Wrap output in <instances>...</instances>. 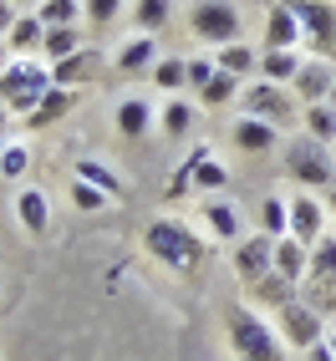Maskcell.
I'll use <instances>...</instances> for the list:
<instances>
[{"label":"cell","mask_w":336,"mask_h":361,"mask_svg":"<svg viewBox=\"0 0 336 361\" xmlns=\"http://www.w3.org/2000/svg\"><path fill=\"white\" fill-rule=\"evenodd\" d=\"M260 229H265L270 239H285V234H291V204L270 194L265 204H260Z\"/></svg>","instance_id":"cell-27"},{"label":"cell","mask_w":336,"mask_h":361,"mask_svg":"<svg viewBox=\"0 0 336 361\" xmlns=\"http://www.w3.org/2000/svg\"><path fill=\"white\" fill-rule=\"evenodd\" d=\"M270 264H275V239L270 234H260V239H250V245L234 250V275L245 285H260L270 275Z\"/></svg>","instance_id":"cell-9"},{"label":"cell","mask_w":336,"mask_h":361,"mask_svg":"<svg viewBox=\"0 0 336 361\" xmlns=\"http://www.w3.org/2000/svg\"><path fill=\"white\" fill-rule=\"evenodd\" d=\"M71 199H77V209H87V214H102L107 204H112V194H102V188H92V183H71Z\"/></svg>","instance_id":"cell-35"},{"label":"cell","mask_w":336,"mask_h":361,"mask_svg":"<svg viewBox=\"0 0 336 361\" xmlns=\"http://www.w3.org/2000/svg\"><path fill=\"white\" fill-rule=\"evenodd\" d=\"M245 117H260L270 128H291L296 123V92L280 82H255L245 87Z\"/></svg>","instance_id":"cell-4"},{"label":"cell","mask_w":336,"mask_h":361,"mask_svg":"<svg viewBox=\"0 0 336 361\" xmlns=\"http://www.w3.org/2000/svg\"><path fill=\"white\" fill-rule=\"evenodd\" d=\"M214 66L229 71V77H250V71H260V51H250L245 41H229V46L214 51Z\"/></svg>","instance_id":"cell-18"},{"label":"cell","mask_w":336,"mask_h":361,"mask_svg":"<svg viewBox=\"0 0 336 361\" xmlns=\"http://www.w3.org/2000/svg\"><path fill=\"white\" fill-rule=\"evenodd\" d=\"M16 219H20V229L36 234V239L52 229V209H46V194H41V188H20V194H16Z\"/></svg>","instance_id":"cell-12"},{"label":"cell","mask_w":336,"mask_h":361,"mask_svg":"<svg viewBox=\"0 0 336 361\" xmlns=\"http://www.w3.org/2000/svg\"><path fill=\"white\" fill-rule=\"evenodd\" d=\"M306 361H336V351L321 341V346H311V351H306Z\"/></svg>","instance_id":"cell-40"},{"label":"cell","mask_w":336,"mask_h":361,"mask_svg":"<svg viewBox=\"0 0 336 361\" xmlns=\"http://www.w3.org/2000/svg\"><path fill=\"white\" fill-rule=\"evenodd\" d=\"M16 0H0V36H11V26H16Z\"/></svg>","instance_id":"cell-39"},{"label":"cell","mask_w":336,"mask_h":361,"mask_svg":"<svg viewBox=\"0 0 336 361\" xmlns=\"http://www.w3.org/2000/svg\"><path fill=\"white\" fill-rule=\"evenodd\" d=\"M285 163H291V173H296L301 183H311V188H336V158H331L326 142L301 137V142H291Z\"/></svg>","instance_id":"cell-6"},{"label":"cell","mask_w":336,"mask_h":361,"mask_svg":"<svg viewBox=\"0 0 336 361\" xmlns=\"http://www.w3.org/2000/svg\"><path fill=\"white\" fill-rule=\"evenodd\" d=\"M204 219H209V229L220 234V239H234V234H239L234 209H229V204H220V199H209V204H204Z\"/></svg>","instance_id":"cell-31"},{"label":"cell","mask_w":336,"mask_h":361,"mask_svg":"<svg viewBox=\"0 0 336 361\" xmlns=\"http://www.w3.org/2000/svg\"><path fill=\"white\" fill-rule=\"evenodd\" d=\"M234 92H239V77H229V71H214L209 87L199 92V102H204V107H224V102L234 97Z\"/></svg>","instance_id":"cell-30"},{"label":"cell","mask_w":336,"mask_h":361,"mask_svg":"<svg viewBox=\"0 0 336 361\" xmlns=\"http://www.w3.org/2000/svg\"><path fill=\"white\" fill-rule=\"evenodd\" d=\"M188 26H194L199 41H209L214 51H220V46L239 41V11L229 0H199V6L188 11Z\"/></svg>","instance_id":"cell-5"},{"label":"cell","mask_w":336,"mask_h":361,"mask_svg":"<svg viewBox=\"0 0 336 361\" xmlns=\"http://www.w3.org/2000/svg\"><path fill=\"white\" fill-rule=\"evenodd\" d=\"M41 51H46V61H66V56H77L82 51V31L77 26H56V31H46V41H41Z\"/></svg>","instance_id":"cell-24"},{"label":"cell","mask_w":336,"mask_h":361,"mask_svg":"<svg viewBox=\"0 0 336 361\" xmlns=\"http://www.w3.org/2000/svg\"><path fill=\"white\" fill-rule=\"evenodd\" d=\"M306 137H316V142H326V148H336V107L331 102H316V107H306Z\"/></svg>","instance_id":"cell-23"},{"label":"cell","mask_w":336,"mask_h":361,"mask_svg":"<svg viewBox=\"0 0 336 361\" xmlns=\"http://www.w3.org/2000/svg\"><path fill=\"white\" fill-rule=\"evenodd\" d=\"M326 346H331V351H336V331H331V336H326Z\"/></svg>","instance_id":"cell-41"},{"label":"cell","mask_w":336,"mask_h":361,"mask_svg":"<svg viewBox=\"0 0 336 361\" xmlns=\"http://www.w3.org/2000/svg\"><path fill=\"white\" fill-rule=\"evenodd\" d=\"M188 158H194V188H204V194H209V188H224V183H229L224 163H214V153H209V148H194Z\"/></svg>","instance_id":"cell-25"},{"label":"cell","mask_w":336,"mask_h":361,"mask_svg":"<svg viewBox=\"0 0 336 361\" xmlns=\"http://www.w3.org/2000/svg\"><path fill=\"white\" fill-rule=\"evenodd\" d=\"M148 128H153V107L143 102V97L117 102V133H123V137H143Z\"/></svg>","instance_id":"cell-20"},{"label":"cell","mask_w":336,"mask_h":361,"mask_svg":"<svg viewBox=\"0 0 336 361\" xmlns=\"http://www.w3.org/2000/svg\"><path fill=\"white\" fill-rule=\"evenodd\" d=\"M6 41L16 46L20 56H26V51H36V46L46 41V26H41V16H20L16 26H11V36H6Z\"/></svg>","instance_id":"cell-28"},{"label":"cell","mask_w":336,"mask_h":361,"mask_svg":"<svg viewBox=\"0 0 336 361\" xmlns=\"http://www.w3.org/2000/svg\"><path fill=\"white\" fill-rule=\"evenodd\" d=\"M214 71H220V66H214V56H209V61H188V87H194V92H204Z\"/></svg>","instance_id":"cell-38"},{"label":"cell","mask_w":336,"mask_h":361,"mask_svg":"<svg viewBox=\"0 0 336 361\" xmlns=\"http://www.w3.org/2000/svg\"><path fill=\"white\" fill-rule=\"evenodd\" d=\"M291 87H296V97H306L311 107H316V102H326V92H336V77H331V66L306 61V66H301V77H296Z\"/></svg>","instance_id":"cell-14"},{"label":"cell","mask_w":336,"mask_h":361,"mask_svg":"<svg viewBox=\"0 0 336 361\" xmlns=\"http://www.w3.org/2000/svg\"><path fill=\"white\" fill-rule=\"evenodd\" d=\"M143 239H148L153 259H163L168 270H179V275H194L204 264V239H194V229L179 224V219H153L143 229Z\"/></svg>","instance_id":"cell-1"},{"label":"cell","mask_w":336,"mask_h":361,"mask_svg":"<svg viewBox=\"0 0 336 361\" xmlns=\"http://www.w3.org/2000/svg\"><path fill=\"white\" fill-rule=\"evenodd\" d=\"M224 321H229V346H234L239 361H285L280 336H275L265 321H260L250 305H229Z\"/></svg>","instance_id":"cell-2"},{"label":"cell","mask_w":336,"mask_h":361,"mask_svg":"<svg viewBox=\"0 0 336 361\" xmlns=\"http://www.w3.org/2000/svg\"><path fill=\"white\" fill-rule=\"evenodd\" d=\"M153 82H158L163 92H179V87H188V61H174V56H168V61H158V66H153Z\"/></svg>","instance_id":"cell-33"},{"label":"cell","mask_w":336,"mask_h":361,"mask_svg":"<svg viewBox=\"0 0 336 361\" xmlns=\"http://www.w3.org/2000/svg\"><path fill=\"white\" fill-rule=\"evenodd\" d=\"M0 61H6V36H0Z\"/></svg>","instance_id":"cell-42"},{"label":"cell","mask_w":336,"mask_h":361,"mask_svg":"<svg viewBox=\"0 0 336 361\" xmlns=\"http://www.w3.org/2000/svg\"><path fill=\"white\" fill-rule=\"evenodd\" d=\"M331 209H336V188H331Z\"/></svg>","instance_id":"cell-44"},{"label":"cell","mask_w":336,"mask_h":361,"mask_svg":"<svg viewBox=\"0 0 336 361\" xmlns=\"http://www.w3.org/2000/svg\"><path fill=\"white\" fill-rule=\"evenodd\" d=\"M311 285H336V234H326L321 245H311Z\"/></svg>","instance_id":"cell-22"},{"label":"cell","mask_w":336,"mask_h":361,"mask_svg":"<svg viewBox=\"0 0 336 361\" xmlns=\"http://www.w3.org/2000/svg\"><path fill=\"white\" fill-rule=\"evenodd\" d=\"M16 6H41V0H16Z\"/></svg>","instance_id":"cell-43"},{"label":"cell","mask_w":336,"mask_h":361,"mask_svg":"<svg viewBox=\"0 0 336 361\" xmlns=\"http://www.w3.org/2000/svg\"><path fill=\"white\" fill-rule=\"evenodd\" d=\"M87 6L82 0H41L36 6V16H41V26L46 31H56V26H77V16H82Z\"/></svg>","instance_id":"cell-26"},{"label":"cell","mask_w":336,"mask_h":361,"mask_svg":"<svg viewBox=\"0 0 336 361\" xmlns=\"http://www.w3.org/2000/svg\"><path fill=\"white\" fill-rule=\"evenodd\" d=\"M92 71H97V51H77V56H66V61L52 66V82L56 87H82Z\"/></svg>","instance_id":"cell-21"},{"label":"cell","mask_w":336,"mask_h":361,"mask_svg":"<svg viewBox=\"0 0 336 361\" xmlns=\"http://www.w3.org/2000/svg\"><path fill=\"white\" fill-rule=\"evenodd\" d=\"M77 178H82V183H92V188H102V194H112V199L123 194V178H117L112 168L92 163V158H82V163H77Z\"/></svg>","instance_id":"cell-29"},{"label":"cell","mask_w":336,"mask_h":361,"mask_svg":"<svg viewBox=\"0 0 336 361\" xmlns=\"http://www.w3.org/2000/svg\"><path fill=\"white\" fill-rule=\"evenodd\" d=\"M331 153H336V148H331Z\"/></svg>","instance_id":"cell-46"},{"label":"cell","mask_w":336,"mask_h":361,"mask_svg":"<svg viewBox=\"0 0 336 361\" xmlns=\"http://www.w3.org/2000/svg\"><path fill=\"white\" fill-rule=\"evenodd\" d=\"M52 87H56L52 71H46L41 61H26V56H20V61H6V71H0V97H6V107L20 112V117H31Z\"/></svg>","instance_id":"cell-3"},{"label":"cell","mask_w":336,"mask_h":361,"mask_svg":"<svg viewBox=\"0 0 336 361\" xmlns=\"http://www.w3.org/2000/svg\"><path fill=\"white\" fill-rule=\"evenodd\" d=\"M71 107H77V87H52V92H46V97H41V107H36V112L26 117V123H31V128L61 123V117H66Z\"/></svg>","instance_id":"cell-17"},{"label":"cell","mask_w":336,"mask_h":361,"mask_svg":"<svg viewBox=\"0 0 336 361\" xmlns=\"http://www.w3.org/2000/svg\"><path fill=\"white\" fill-rule=\"evenodd\" d=\"M153 66H158L153 36H138V41H128L123 51H117V71H123V77H143V71H153Z\"/></svg>","instance_id":"cell-16"},{"label":"cell","mask_w":336,"mask_h":361,"mask_svg":"<svg viewBox=\"0 0 336 361\" xmlns=\"http://www.w3.org/2000/svg\"><path fill=\"white\" fill-rule=\"evenodd\" d=\"M285 6L296 11L301 31L321 46V51H336V6L331 0H285Z\"/></svg>","instance_id":"cell-8"},{"label":"cell","mask_w":336,"mask_h":361,"mask_svg":"<svg viewBox=\"0 0 336 361\" xmlns=\"http://www.w3.org/2000/svg\"><path fill=\"white\" fill-rule=\"evenodd\" d=\"M158 123H163L168 137H184L188 128H194V107H188V102H168V107L158 112Z\"/></svg>","instance_id":"cell-32"},{"label":"cell","mask_w":336,"mask_h":361,"mask_svg":"<svg viewBox=\"0 0 336 361\" xmlns=\"http://www.w3.org/2000/svg\"><path fill=\"white\" fill-rule=\"evenodd\" d=\"M280 341L291 346V351H311V346H321V341H326L321 316H316L311 305H301V300L280 305Z\"/></svg>","instance_id":"cell-7"},{"label":"cell","mask_w":336,"mask_h":361,"mask_svg":"<svg viewBox=\"0 0 336 361\" xmlns=\"http://www.w3.org/2000/svg\"><path fill=\"white\" fill-rule=\"evenodd\" d=\"M0 290H6V280H0Z\"/></svg>","instance_id":"cell-45"},{"label":"cell","mask_w":336,"mask_h":361,"mask_svg":"<svg viewBox=\"0 0 336 361\" xmlns=\"http://www.w3.org/2000/svg\"><path fill=\"white\" fill-rule=\"evenodd\" d=\"M291 239H301V245L311 250V245H321L326 239V214H321V204L316 199H291Z\"/></svg>","instance_id":"cell-10"},{"label":"cell","mask_w":336,"mask_h":361,"mask_svg":"<svg viewBox=\"0 0 336 361\" xmlns=\"http://www.w3.org/2000/svg\"><path fill=\"white\" fill-rule=\"evenodd\" d=\"M117 11H123V0H87V20L92 26H107Z\"/></svg>","instance_id":"cell-37"},{"label":"cell","mask_w":336,"mask_h":361,"mask_svg":"<svg viewBox=\"0 0 336 361\" xmlns=\"http://www.w3.org/2000/svg\"><path fill=\"white\" fill-rule=\"evenodd\" d=\"M163 20H168V0H138V31L143 36L163 31Z\"/></svg>","instance_id":"cell-34"},{"label":"cell","mask_w":336,"mask_h":361,"mask_svg":"<svg viewBox=\"0 0 336 361\" xmlns=\"http://www.w3.org/2000/svg\"><path fill=\"white\" fill-rule=\"evenodd\" d=\"M301 56L296 51H260V77L265 82H280V87H291L296 77H301Z\"/></svg>","instance_id":"cell-19"},{"label":"cell","mask_w":336,"mask_h":361,"mask_svg":"<svg viewBox=\"0 0 336 361\" xmlns=\"http://www.w3.org/2000/svg\"><path fill=\"white\" fill-rule=\"evenodd\" d=\"M275 270L285 275V280H306L311 275V250L301 245V239H291V234H285V239H275Z\"/></svg>","instance_id":"cell-15"},{"label":"cell","mask_w":336,"mask_h":361,"mask_svg":"<svg viewBox=\"0 0 336 361\" xmlns=\"http://www.w3.org/2000/svg\"><path fill=\"white\" fill-rule=\"evenodd\" d=\"M26 168H31V153L20 148V142H11V148L0 153V173H6V178H20Z\"/></svg>","instance_id":"cell-36"},{"label":"cell","mask_w":336,"mask_h":361,"mask_svg":"<svg viewBox=\"0 0 336 361\" xmlns=\"http://www.w3.org/2000/svg\"><path fill=\"white\" fill-rule=\"evenodd\" d=\"M306 31H301V20H296V11L285 6H270V16H265V51H296V41H301Z\"/></svg>","instance_id":"cell-11"},{"label":"cell","mask_w":336,"mask_h":361,"mask_svg":"<svg viewBox=\"0 0 336 361\" xmlns=\"http://www.w3.org/2000/svg\"><path fill=\"white\" fill-rule=\"evenodd\" d=\"M229 137H234V148H245V153H270L275 142H280V128L260 123V117H239Z\"/></svg>","instance_id":"cell-13"}]
</instances>
